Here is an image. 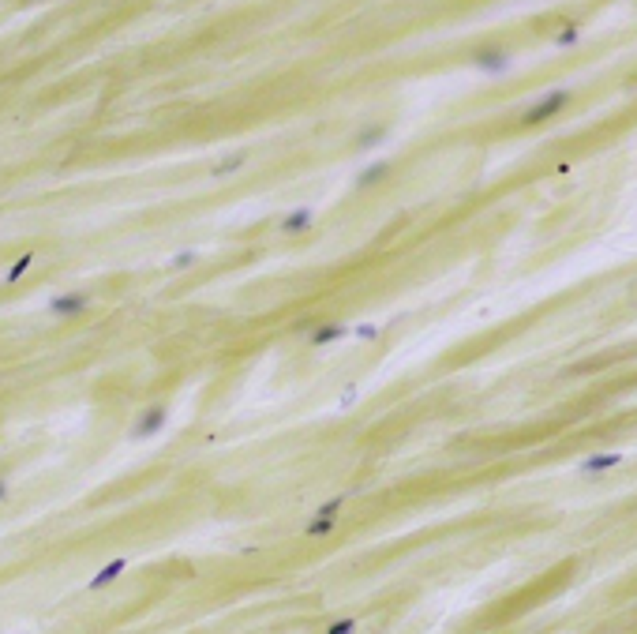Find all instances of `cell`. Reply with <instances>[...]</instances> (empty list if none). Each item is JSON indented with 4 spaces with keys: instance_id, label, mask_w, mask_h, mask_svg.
I'll return each mask as SVG.
<instances>
[{
    "instance_id": "1",
    "label": "cell",
    "mask_w": 637,
    "mask_h": 634,
    "mask_svg": "<svg viewBox=\"0 0 637 634\" xmlns=\"http://www.w3.org/2000/svg\"><path fill=\"white\" fill-rule=\"evenodd\" d=\"M566 101H570V91H551V94L540 98L536 106L525 113V124H540V121H547V116H555L562 106H566Z\"/></svg>"
},
{
    "instance_id": "2",
    "label": "cell",
    "mask_w": 637,
    "mask_h": 634,
    "mask_svg": "<svg viewBox=\"0 0 637 634\" xmlns=\"http://www.w3.org/2000/svg\"><path fill=\"white\" fill-rule=\"evenodd\" d=\"M165 421H169V413L161 409V406L146 409L143 417L136 421V428H131V439H151V436H158L161 428H165Z\"/></svg>"
},
{
    "instance_id": "3",
    "label": "cell",
    "mask_w": 637,
    "mask_h": 634,
    "mask_svg": "<svg viewBox=\"0 0 637 634\" xmlns=\"http://www.w3.org/2000/svg\"><path fill=\"white\" fill-rule=\"evenodd\" d=\"M477 68L499 76V71L510 68V53H506V49H480V53H477Z\"/></svg>"
},
{
    "instance_id": "4",
    "label": "cell",
    "mask_w": 637,
    "mask_h": 634,
    "mask_svg": "<svg viewBox=\"0 0 637 634\" xmlns=\"http://www.w3.org/2000/svg\"><path fill=\"white\" fill-rule=\"evenodd\" d=\"M311 222H315V211L311 206H296L292 214H285V222H281V233H304V229H311Z\"/></svg>"
},
{
    "instance_id": "5",
    "label": "cell",
    "mask_w": 637,
    "mask_h": 634,
    "mask_svg": "<svg viewBox=\"0 0 637 634\" xmlns=\"http://www.w3.org/2000/svg\"><path fill=\"white\" fill-rule=\"evenodd\" d=\"M49 308H53V316H79L86 308V297L83 293H68V297H56Z\"/></svg>"
},
{
    "instance_id": "6",
    "label": "cell",
    "mask_w": 637,
    "mask_h": 634,
    "mask_svg": "<svg viewBox=\"0 0 637 634\" xmlns=\"http://www.w3.org/2000/svg\"><path fill=\"white\" fill-rule=\"evenodd\" d=\"M124 567H128V559H113V563H106L94 578H91V589H101V585H109V582H116L124 574Z\"/></svg>"
},
{
    "instance_id": "7",
    "label": "cell",
    "mask_w": 637,
    "mask_h": 634,
    "mask_svg": "<svg viewBox=\"0 0 637 634\" xmlns=\"http://www.w3.org/2000/svg\"><path fill=\"white\" fill-rule=\"evenodd\" d=\"M349 331L342 327V323H327V327H315L311 331V346H330V342H337V338H345Z\"/></svg>"
},
{
    "instance_id": "8",
    "label": "cell",
    "mask_w": 637,
    "mask_h": 634,
    "mask_svg": "<svg viewBox=\"0 0 637 634\" xmlns=\"http://www.w3.org/2000/svg\"><path fill=\"white\" fill-rule=\"evenodd\" d=\"M622 462V454H592L581 462V473H603V469H615Z\"/></svg>"
},
{
    "instance_id": "9",
    "label": "cell",
    "mask_w": 637,
    "mask_h": 634,
    "mask_svg": "<svg viewBox=\"0 0 637 634\" xmlns=\"http://www.w3.org/2000/svg\"><path fill=\"white\" fill-rule=\"evenodd\" d=\"M387 173H390V166H387V161H375L372 169H364V173H360V181H357V184H360V188H367V184H379Z\"/></svg>"
},
{
    "instance_id": "10",
    "label": "cell",
    "mask_w": 637,
    "mask_h": 634,
    "mask_svg": "<svg viewBox=\"0 0 637 634\" xmlns=\"http://www.w3.org/2000/svg\"><path fill=\"white\" fill-rule=\"evenodd\" d=\"M304 533H307V537H330V533H334V518H311V522L304 525Z\"/></svg>"
},
{
    "instance_id": "11",
    "label": "cell",
    "mask_w": 637,
    "mask_h": 634,
    "mask_svg": "<svg viewBox=\"0 0 637 634\" xmlns=\"http://www.w3.org/2000/svg\"><path fill=\"white\" fill-rule=\"evenodd\" d=\"M244 158H248L244 151H236V154H229L225 161H218V166H214V176H229L233 169H240V166H244Z\"/></svg>"
},
{
    "instance_id": "12",
    "label": "cell",
    "mask_w": 637,
    "mask_h": 634,
    "mask_svg": "<svg viewBox=\"0 0 637 634\" xmlns=\"http://www.w3.org/2000/svg\"><path fill=\"white\" fill-rule=\"evenodd\" d=\"M577 41H581V31H577V23H570V26H562L559 31V38H555V46H577Z\"/></svg>"
},
{
    "instance_id": "13",
    "label": "cell",
    "mask_w": 637,
    "mask_h": 634,
    "mask_svg": "<svg viewBox=\"0 0 637 634\" xmlns=\"http://www.w3.org/2000/svg\"><path fill=\"white\" fill-rule=\"evenodd\" d=\"M31 263H34V256H23V259H16V267L8 271V278H4V282H8V286H11V282H19V278H23L26 271H31Z\"/></svg>"
},
{
    "instance_id": "14",
    "label": "cell",
    "mask_w": 637,
    "mask_h": 634,
    "mask_svg": "<svg viewBox=\"0 0 637 634\" xmlns=\"http://www.w3.org/2000/svg\"><path fill=\"white\" fill-rule=\"evenodd\" d=\"M387 136V128H367V131H360V146H379V139Z\"/></svg>"
},
{
    "instance_id": "15",
    "label": "cell",
    "mask_w": 637,
    "mask_h": 634,
    "mask_svg": "<svg viewBox=\"0 0 637 634\" xmlns=\"http://www.w3.org/2000/svg\"><path fill=\"white\" fill-rule=\"evenodd\" d=\"M352 630H357V619H334L327 627V634H352Z\"/></svg>"
},
{
    "instance_id": "16",
    "label": "cell",
    "mask_w": 637,
    "mask_h": 634,
    "mask_svg": "<svg viewBox=\"0 0 637 634\" xmlns=\"http://www.w3.org/2000/svg\"><path fill=\"white\" fill-rule=\"evenodd\" d=\"M342 503H345V499H327V503L315 510V518H334V514L342 510Z\"/></svg>"
},
{
    "instance_id": "17",
    "label": "cell",
    "mask_w": 637,
    "mask_h": 634,
    "mask_svg": "<svg viewBox=\"0 0 637 634\" xmlns=\"http://www.w3.org/2000/svg\"><path fill=\"white\" fill-rule=\"evenodd\" d=\"M357 338H364V342H372V338H379V327H367V323H364V327H357Z\"/></svg>"
},
{
    "instance_id": "18",
    "label": "cell",
    "mask_w": 637,
    "mask_h": 634,
    "mask_svg": "<svg viewBox=\"0 0 637 634\" xmlns=\"http://www.w3.org/2000/svg\"><path fill=\"white\" fill-rule=\"evenodd\" d=\"M191 263H195V252H180L173 259V267H191Z\"/></svg>"
}]
</instances>
